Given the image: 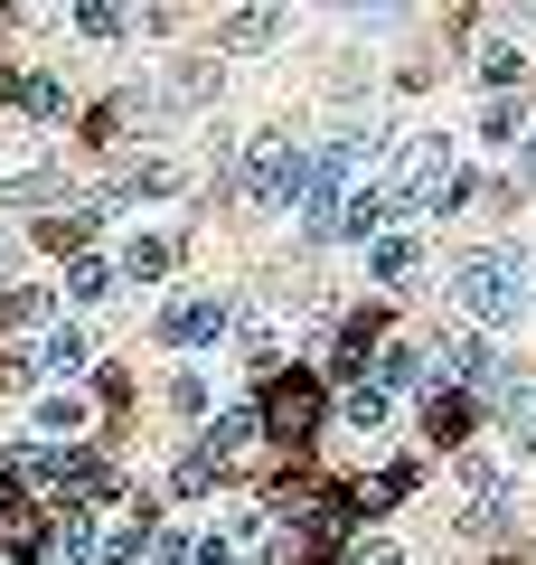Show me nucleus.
I'll return each instance as SVG.
<instances>
[{
  "label": "nucleus",
  "instance_id": "obj_16",
  "mask_svg": "<svg viewBox=\"0 0 536 565\" xmlns=\"http://www.w3.org/2000/svg\"><path fill=\"white\" fill-rule=\"evenodd\" d=\"M39 245H57V255H85V245H95V207H57V217H39Z\"/></svg>",
  "mask_w": 536,
  "mask_h": 565
},
{
  "label": "nucleus",
  "instance_id": "obj_29",
  "mask_svg": "<svg viewBox=\"0 0 536 565\" xmlns=\"http://www.w3.org/2000/svg\"><path fill=\"white\" fill-rule=\"evenodd\" d=\"M508 415H517V444H536V386H508Z\"/></svg>",
  "mask_w": 536,
  "mask_h": 565
},
{
  "label": "nucleus",
  "instance_id": "obj_24",
  "mask_svg": "<svg viewBox=\"0 0 536 565\" xmlns=\"http://www.w3.org/2000/svg\"><path fill=\"white\" fill-rule=\"evenodd\" d=\"M114 282H122V264H95V255H85L76 274H66V292H76V302H104V292H114Z\"/></svg>",
  "mask_w": 536,
  "mask_h": 565
},
{
  "label": "nucleus",
  "instance_id": "obj_9",
  "mask_svg": "<svg viewBox=\"0 0 536 565\" xmlns=\"http://www.w3.org/2000/svg\"><path fill=\"white\" fill-rule=\"evenodd\" d=\"M377 349H386V321H377V311H357V321L349 330H339V377H349V386H367V359H377Z\"/></svg>",
  "mask_w": 536,
  "mask_h": 565
},
{
  "label": "nucleus",
  "instance_id": "obj_2",
  "mask_svg": "<svg viewBox=\"0 0 536 565\" xmlns=\"http://www.w3.org/2000/svg\"><path fill=\"white\" fill-rule=\"evenodd\" d=\"M452 180H461V170H452V141H442V132H415L386 189H396V207H405V217H433V207L452 199Z\"/></svg>",
  "mask_w": 536,
  "mask_h": 565
},
{
  "label": "nucleus",
  "instance_id": "obj_12",
  "mask_svg": "<svg viewBox=\"0 0 536 565\" xmlns=\"http://www.w3.org/2000/svg\"><path fill=\"white\" fill-rule=\"evenodd\" d=\"M433 359H442V377H452V386H490V377H499V359H490V340H442Z\"/></svg>",
  "mask_w": 536,
  "mask_h": 565
},
{
  "label": "nucleus",
  "instance_id": "obj_3",
  "mask_svg": "<svg viewBox=\"0 0 536 565\" xmlns=\"http://www.w3.org/2000/svg\"><path fill=\"white\" fill-rule=\"evenodd\" d=\"M301 170H311V151H292V132H255L236 161V189L255 207H282V199H301Z\"/></svg>",
  "mask_w": 536,
  "mask_h": 565
},
{
  "label": "nucleus",
  "instance_id": "obj_18",
  "mask_svg": "<svg viewBox=\"0 0 536 565\" xmlns=\"http://www.w3.org/2000/svg\"><path fill=\"white\" fill-rule=\"evenodd\" d=\"M415 274V236H377L367 245V282H405Z\"/></svg>",
  "mask_w": 536,
  "mask_h": 565
},
{
  "label": "nucleus",
  "instance_id": "obj_5",
  "mask_svg": "<svg viewBox=\"0 0 536 565\" xmlns=\"http://www.w3.org/2000/svg\"><path fill=\"white\" fill-rule=\"evenodd\" d=\"M226 321H236L226 302H207V292H179V302L160 311V340H170V349H207V340H226Z\"/></svg>",
  "mask_w": 536,
  "mask_h": 565
},
{
  "label": "nucleus",
  "instance_id": "obj_8",
  "mask_svg": "<svg viewBox=\"0 0 536 565\" xmlns=\"http://www.w3.org/2000/svg\"><path fill=\"white\" fill-rule=\"evenodd\" d=\"M274 39H282V10H274V0H245L236 20L217 29V47H226V57H255V47H274Z\"/></svg>",
  "mask_w": 536,
  "mask_h": 565
},
{
  "label": "nucleus",
  "instance_id": "obj_10",
  "mask_svg": "<svg viewBox=\"0 0 536 565\" xmlns=\"http://www.w3.org/2000/svg\"><path fill=\"white\" fill-rule=\"evenodd\" d=\"M424 434H433L442 452L471 444V396H461V386H433V396H424Z\"/></svg>",
  "mask_w": 536,
  "mask_h": 565
},
{
  "label": "nucleus",
  "instance_id": "obj_30",
  "mask_svg": "<svg viewBox=\"0 0 536 565\" xmlns=\"http://www.w3.org/2000/svg\"><path fill=\"white\" fill-rule=\"evenodd\" d=\"M141 546H151V537H141V527H122V537H114V546H104V556H95V565H141Z\"/></svg>",
  "mask_w": 536,
  "mask_h": 565
},
{
  "label": "nucleus",
  "instance_id": "obj_23",
  "mask_svg": "<svg viewBox=\"0 0 536 565\" xmlns=\"http://www.w3.org/2000/svg\"><path fill=\"white\" fill-rule=\"evenodd\" d=\"M122 20H132L122 0H76V29H85V39H122Z\"/></svg>",
  "mask_w": 536,
  "mask_h": 565
},
{
  "label": "nucleus",
  "instance_id": "obj_7",
  "mask_svg": "<svg viewBox=\"0 0 536 565\" xmlns=\"http://www.w3.org/2000/svg\"><path fill=\"white\" fill-rule=\"evenodd\" d=\"M47 537H57V527H47L39 509L0 500V556H10V565H39V556H47Z\"/></svg>",
  "mask_w": 536,
  "mask_h": 565
},
{
  "label": "nucleus",
  "instance_id": "obj_17",
  "mask_svg": "<svg viewBox=\"0 0 536 565\" xmlns=\"http://www.w3.org/2000/svg\"><path fill=\"white\" fill-rule=\"evenodd\" d=\"M461 519H471V527H499V519H508V481H499L490 462H471V509H461Z\"/></svg>",
  "mask_w": 536,
  "mask_h": 565
},
{
  "label": "nucleus",
  "instance_id": "obj_20",
  "mask_svg": "<svg viewBox=\"0 0 536 565\" xmlns=\"http://www.w3.org/2000/svg\"><path fill=\"white\" fill-rule=\"evenodd\" d=\"M255 434H264V405H245V415H217V434H207V444H217L226 462H236V452L255 444Z\"/></svg>",
  "mask_w": 536,
  "mask_h": 565
},
{
  "label": "nucleus",
  "instance_id": "obj_22",
  "mask_svg": "<svg viewBox=\"0 0 536 565\" xmlns=\"http://www.w3.org/2000/svg\"><path fill=\"white\" fill-rule=\"evenodd\" d=\"M377 386L396 396V386H424V349H377Z\"/></svg>",
  "mask_w": 536,
  "mask_h": 565
},
{
  "label": "nucleus",
  "instance_id": "obj_11",
  "mask_svg": "<svg viewBox=\"0 0 536 565\" xmlns=\"http://www.w3.org/2000/svg\"><path fill=\"white\" fill-rule=\"evenodd\" d=\"M179 180H189L179 161H122V170H114V199H170Z\"/></svg>",
  "mask_w": 536,
  "mask_h": 565
},
{
  "label": "nucleus",
  "instance_id": "obj_1",
  "mask_svg": "<svg viewBox=\"0 0 536 565\" xmlns=\"http://www.w3.org/2000/svg\"><path fill=\"white\" fill-rule=\"evenodd\" d=\"M527 292H536V274H517L508 255H461V264H452V302L471 311L480 330H508Z\"/></svg>",
  "mask_w": 536,
  "mask_h": 565
},
{
  "label": "nucleus",
  "instance_id": "obj_14",
  "mask_svg": "<svg viewBox=\"0 0 536 565\" xmlns=\"http://www.w3.org/2000/svg\"><path fill=\"white\" fill-rule=\"evenodd\" d=\"M471 57H480V76H490V85H517V76H527V47H517L508 29H490V39H480Z\"/></svg>",
  "mask_w": 536,
  "mask_h": 565
},
{
  "label": "nucleus",
  "instance_id": "obj_32",
  "mask_svg": "<svg viewBox=\"0 0 536 565\" xmlns=\"http://www.w3.org/2000/svg\"><path fill=\"white\" fill-rule=\"evenodd\" d=\"M517 180H527V189H536V132H527V141H517Z\"/></svg>",
  "mask_w": 536,
  "mask_h": 565
},
{
  "label": "nucleus",
  "instance_id": "obj_25",
  "mask_svg": "<svg viewBox=\"0 0 536 565\" xmlns=\"http://www.w3.org/2000/svg\"><path fill=\"white\" fill-rule=\"evenodd\" d=\"M39 434H85V396H76V386L39 405Z\"/></svg>",
  "mask_w": 536,
  "mask_h": 565
},
{
  "label": "nucleus",
  "instance_id": "obj_21",
  "mask_svg": "<svg viewBox=\"0 0 536 565\" xmlns=\"http://www.w3.org/2000/svg\"><path fill=\"white\" fill-rule=\"evenodd\" d=\"M527 132H536V122H527V114H517V104H508V95H499V104H490V114H480V141H499V151H508V141H527Z\"/></svg>",
  "mask_w": 536,
  "mask_h": 565
},
{
  "label": "nucleus",
  "instance_id": "obj_13",
  "mask_svg": "<svg viewBox=\"0 0 536 565\" xmlns=\"http://www.w3.org/2000/svg\"><path fill=\"white\" fill-rule=\"evenodd\" d=\"M179 264V236H132L122 245V282H160Z\"/></svg>",
  "mask_w": 536,
  "mask_h": 565
},
{
  "label": "nucleus",
  "instance_id": "obj_4",
  "mask_svg": "<svg viewBox=\"0 0 536 565\" xmlns=\"http://www.w3.org/2000/svg\"><path fill=\"white\" fill-rule=\"evenodd\" d=\"M320 405H330V396H320V377H301V367H292V377H274V386H264V434L301 452V444L320 434Z\"/></svg>",
  "mask_w": 536,
  "mask_h": 565
},
{
  "label": "nucleus",
  "instance_id": "obj_6",
  "mask_svg": "<svg viewBox=\"0 0 536 565\" xmlns=\"http://www.w3.org/2000/svg\"><path fill=\"white\" fill-rule=\"evenodd\" d=\"M386 217H405V207H396V189H386V180H357L349 199H339V236H357V245L377 236Z\"/></svg>",
  "mask_w": 536,
  "mask_h": 565
},
{
  "label": "nucleus",
  "instance_id": "obj_33",
  "mask_svg": "<svg viewBox=\"0 0 536 565\" xmlns=\"http://www.w3.org/2000/svg\"><path fill=\"white\" fill-rule=\"evenodd\" d=\"M0 264H10V245H0Z\"/></svg>",
  "mask_w": 536,
  "mask_h": 565
},
{
  "label": "nucleus",
  "instance_id": "obj_31",
  "mask_svg": "<svg viewBox=\"0 0 536 565\" xmlns=\"http://www.w3.org/2000/svg\"><path fill=\"white\" fill-rule=\"evenodd\" d=\"M330 10H367V20H396V10H415V0H330Z\"/></svg>",
  "mask_w": 536,
  "mask_h": 565
},
{
  "label": "nucleus",
  "instance_id": "obj_34",
  "mask_svg": "<svg viewBox=\"0 0 536 565\" xmlns=\"http://www.w3.org/2000/svg\"><path fill=\"white\" fill-rule=\"evenodd\" d=\"M10 10H29V0H10Z\"/></svg>",
  "mask_w": 536,
  "mask_h": 565
},
{
  "label": "nucleus",
  "instance_id": "obj_26",
  "mask_svg": "<svg viewBox=\"0 0 536 565\" xmlns=\"http://www.w3.org/2000/svg\"><path fill=\"white\" fill-rule=\"evenodd\" d=\"M20 104H29L39 122H57V114H66V85H57V76H20Z\"/></svg>",
  "mask_w": 536,
  "mask_h": 565
},
{
  "label": "nucleus",
  "instance_id": "obj_15",
  "mask_svg": "<svg viewBox=\"0 0 536 565\" xmlns=\"http://www.w3.org/2000/svg\"><path fill=\"white\" fill-rule=\"evenodd\" d=\"M85 359H95V349H85V330H76V321H57V330L39 340V367H47V377H76Z\"/></svg>",
  "mask_w": 536,
  "mask_h": 565
},
{
  "label": "nucleus",
  "instance_id": "obj_28",
  "mask_svg": "<svg viewBox=\"0 0 536 565\" xmlns=\"http://www.w3.org/2000/svg\"><path fill=\"white\" fill-rule=\"evenodd\" d=\"M57 537H66V556H95V527H85V509H66V519H57Z\"/></svg>",
  "mask_w": 536,
  "mask_h": 565
},
{
  "label": "nucleus",
  "instance_id": "obj_19",
  "mask_svg": "<svg viewBox=\"0 0 536 565\" xmlns=\"http://www.w3.org/2000/svg\"><path fill=\"white\" fill-rule=\"evenodd\" d=\"M339 415H349V434H377V424H386V386H377V377L349 386V405H339Z\"/></svg>",
  "mask_w": 536,
  "mask_h": 565
},
{
  "label": "nucleus",
  "instance_id": "obj_27",
  "mask_svg": "<svg viewBox=\"0 0 536 565\" xmlns=\"http://www.w3.org/2000/svg\"><path fill=\"white\" fill-rule=\"evenodd\" d=\"M339 565H405V546L396 537H349V546H339Z\"/></svg>",
  "mask_w": 536,
  "mask_h": 565
}]
</instances>
